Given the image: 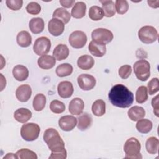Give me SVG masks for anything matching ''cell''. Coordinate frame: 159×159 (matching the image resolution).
Segmentation results:
<instances>
[{"mask_svg":"<svg viewBox=\"0 0 159 159\" xmlns=\"http://www.w3.org/2000/svg\"><path fill=\"white\" fill-rule=\"evenodd\" d=\"M67 157V152L65 149L59 152H52L49 159H65Z\"/></svg>","mask_w":159,"mask_h":159,"instance_id":"cell-43","label":"cell"},{"mask_svg":"<svg viewBox=\"0 0 159 159\" xmlns=\"http://www.w3.org/2000/svg\"><path fill=\"white\" fill-rule=\"evenodd\" d=\"M134 71L138 80L145 81L150 76V65L146 60H139L134 65Z\"/></svg>","mask_w":159,"mask_h":159,"instance_id":"cell-5","label":"cell"},{"mask_svg":"<svg viewBox=\"0 0 159 159\" xmlns=\"http://www.w3.org/2000/svg\"><path fill=\"white\" fill-rule=\"evenodd\" d=\"M32 95V89L29 84L20 85L16 91L17 99L22 102H27Z\"/></svg>","mask_w":159,"mask_h":159,"instance_id":"cell-14","label":"cell"},{"mask_svg":"<svg viewBox=\"0 0 159 159\" xmlns=\"http://www.w3.org/2000/svg\"><path fill=\"white\" fill-rule=\"evenodd\" d=\"M50 109L55 114H60L65 111V105L61 101L53 100L50 104Z\"/></svg>","mask_w":159,"mask_h":159,"instance_id":"cell-37","label":"cell"},{"mask_svg":"<svg viewBox=\"0 0 159 159\" xmlns=\"http://www.w3.org/2000/svg\"><path fill=\"white\" fill-rule=\"evenodd\" d=\"M26 11L30 14L37 15L41 11V6L36 2H30L26 6Z\"/></svg>","mask_w":159,"mask_h":159,"instance_id":"cell-40","label":"cell"},{"mask_svg":"<svg viewBox=\"0 0 159 159\" xmlns=\"http://www.w3.org/2000/svg\"><path fill=\"white\" fill-rule=\"evenodd\" d=\"M148 4L153 7V8H157L159 7V1H147Z\"/></svg>","mask_w":159,"mask_h":159,"instance_id":"cell-46","label":"cell"},{"mask_svg":"<svg viewBox=\"0 0 159 159\" xmlns=\"http://www.w3.org/2000/svg\"><path fill=\"white\" fill-rule=\"evenodd\" d=\"M108 97L113 106L120 108H127L132 104L134 101L132 92L122 84L113 86L109 93Z\"/></svg>","mask_w":159,"mask_h":159,"instance_id":"cell-1","label":"cell"},{"mask_svg":"<svg viewBox=\"0 0 159 159\" xmlns=\"http://www.w3.org/2000/svg\"><path fill=\"white\" fill-rule=\"evenodd\" d=\"M141 145L140 142L135 137H131L127 140L124 145V151L125 153V158H142L140 153Z\"/></svg>","mask_w":159,"mask_h":159,"instance_id":"cell-3","label":"cell"},{"mask_svg":"<svg viewBox=\"0 0 159 159\" xmlns=\"http://www.w3.org/2000/svg\"><path fill=\"white\" fill-rule=\"evenodd\" d=\"M48 30L52 35L57 37L63 34L65 30V24L60 20L52 18L48 23Z\"/></svg>","mask_w":159,"mask_h":159,"instance_id":"cell-12","label":"cell"},{"mask_svg":"<svg viewBox=\"0 0 159 159\" xmlns=\"http://www.w3.org/2000/svg\"><path fill=\"white\" fill-rule=\"evenodd\" d=\"M152 106L153 108V112L157 117H158V95H157L152 100Z\"/></svg>","mask_w":159,"mask_h":159,"instance_id":"cell-44","label":"cell"},{"mask_svg":"<svg viewBox=\"0 0 159 159\" xmlns=\"http://www.w3.org/2000/svg\"><path fill=\"white\" fill-rule=\"evenodd\" d=\"M157 30L153 26L145 25L138 31V37L143 43L150 44L155 42L158 39Z\"/></svg>","mask_w":159,"mask_h":159,"instance_id":"cell-6","label":"cell"},{"mask_svg":"<svg viewBox=\"0 0 159 159\" xmlns=\"http://www.w3.org/2000/svg\"><path fill=\"white\" fill-rule=\"evenodd\" d=\"M118 73L121 78L127 79L132 73V67L129 65H124L119 68Z\"/></svg>","mask_w":159,"mask_h":159,"instance_id":"cell-41","label":"cell"},{"mask_svg":"<svg viewBox=\"0 0 159 159\" xmlns=\"http://www.w3.org/2000/svg\"><path fill=\"white\" fill-rule=\"evenodd\" d=\"M86 42L87 36L83 31L75 30L70 35L69 43L74 48H81L84 47Z\"/></svg>","mask_w":159,"mask_h":159,"instance_id":"cell-9","label":"cell"},{"mask_svg":"<svg viewBox=\"0 0 159 159\" xmlns=\"http://www.w3.org/2000/svg\"><path fill=\"white\" fill-rule=\"evenodd\" d=\"M40 128L35 123L30 122L24 124L20 129V135L26 141L30 142L36 140L40 134Z\"/></svg>","mask_w":159,"mask_h":159,"instance_id":"cell-4","label":"cell"},{"mask_svg":"<svg viewBox=\"0 0 159 159\" xmlns=\"http://www.w3.org/2000/svg\"><path fill=\"white\" fill-rule=\"evenodd\" d=\"M92 40L100 44L106 45L111 42L114 35L112 32L105 28H97L91 33Z\"/></svg>","mask_w":159,"mask_h":159,"instance_id":"cell-7","label":"cell"},{"mask_svg":"<svg viewBox=\"0 0 159 159\" xmlns=\"http://www.w3.org/2000/svg\"><path fill=\"white\" fill-rule=\"evenodd\" d=\"M153 127L152 121L147 119H141L137 120L136 129L137 131L142 134H147L151 131Z\"/></svg>","mask_w":159,"mask_h":159,"instance_id":"cell-29","label":"cell"},{"mask_svg":"<svg viewBox=\"0 0 159 159\" xmlns=\"http://www.w3.org/2000/svg\"><path fill=\"white\" fill-rule=\"evenodd\" d=\"M17 44L21 47H28L32 43V37L30 34L26 30L19 32L16 37Z\"/></svg>","mask_w":159,"mask_h":159,"instance_id":"cell-24","label":"cell"},{"mask_svg":"<svg viewBox=\"0 0 159 159\" xmlns=\"http://www.w3.org/2000/svg\"><path fill=\"white\" fill-rule=\"evenodd\" d=\"M158 90H159L158 78H153L148 83L147 91L150 95H153L156 93H157Z\"/></svg>","mask_w":159,"mask_h":159,"instance_id":"cell-39","label":"cell"},{"mask_svg":"<svg viewBox=\"0 0 159 159\" xmlns=\"http://www.w3.org/2000/svg\"><path fill=\"white\" fill-rule=\"evenodd\" d=\"M88 50L93 55L96 57H102L106 53V45L98 43L93 40L89 43Z\"/></svg>","mask_w":159,"mask_h":159,"instance_id":"cell-16","label":"cell"},{"mask_svg":"<svg viewBox=\"0 0 159 159\" xmlns=\"http://www.w3.org/2000/svg\"><path fill=\"white\" fill-rule=\"evenodd\" d=\"M76 125L77 119L73 116H63L58 120V125L63 131H71L75 127Z\"/></svg>","mask_w":159,"mask_h":159,"instance_id":"cell-11","label":"cell"},{"mask_svg":"<svg viewBox=\"0 0 159 159\" xmlns=\"http://www.w3.org/2000/svg\"><path fill=\"white\" fill-rule=\"evenodd\" d=\"M5 158H17V157L16 154L9 153H7V155L3 157V159H5Z\"/></svg>","mask_w":159,"mask_h":159,"instance_id":"cell-47","label":"cell"},{"mask_svg":"<svg viewBox=\"0 0 159 159\" xmlns=\"http://www.w3.org/2000/svg\"><path fill=\"white\" fill-rule=\"evenodd\" d=\"M92 112L93 114L98 117L102 116L106 112V104L102 99H97L92 105Z\"/></svg>","mask_w":159,"mask_h":159,"instance_id":"cell-31","label":"cell"},{"mask_svg":"<svg viewBox=\"0 0 159 159\" xmlns=\"http://www.w3.org/2000/svg\"><path fill=\"white\" fill-rule=\"evenodd\" d=\"M69 55V49L65 44H58L53 51V57L58 61L66 59Z\"/></svg>","mask_w":159,"mask_h":159,"instance_id":"cell-19","label":"cell"},{"mask_svg":"<svg viewBox=\"0 0 159 159\" xmlns=\"http://www.w3.org/2000/svg\"><path fill=\"white\" fill-rule=\"evenodd\" d=\"M53 18H56L63 22L64 24H67L71 19V14L63 7H58L53 12Z\"/></svg>","mask_w":159,"mask_h":159,"instance_id":"cell-28","label":"cell"},{"mask_svg":"<svg viewBox=\"0 0 159 159\" xmlns=\"http://www.w3.org/2000/svg\"><path fill=\"white\" fill-rule=\"evenodd\" d=\"M116 11L119 14L126 13L129 9V4L126 0H116L115 2Z\"/></svg>","mask_w":159,"mask_h":159,"instance_id":"cell-38","label":"cell"},{"mask_svg":"<svg viewBox=\"0 0 159 159\" xmlns=\"http://www.w3.org/2000/svg\"><path fill=\"white\" fill-rule=\"evenodd\" d=\"M51 48L50 40L46 37L37 38L34 44L33 50L37 55L42 56L48 53Z\"/></svg>","mask_w":159,"mask_h":159,"instance_id":"cell-8","label":"cell"},{"mask_svg":"<svg viewBox=\"0 0 159 159\" xmlns=\"http://www.w3.org/2000/svg\"><path fill=\"white\" fill-rule=\"evenodd\" d=\"M77 65L81 70H88L93 67L94 65V60L90 55H84L78 58Z\"/></svg>","mask_w":159,"mask_h":159,"instance_id":"cell-21","label":"cell"},{"mask_svg":"<svg viewBox=\"0 0 159 159\" xmlns=\"http://www.w3.org/2000/svg\"><path fill=\"white\" fill-rule=\"evenodd\" d=\"M84 107L83 101L80 98H75L69 103L68 110L69 112L76 116H79L82 114Z\"/></svg>","mask_w":159,"mask_h":159,"instance_id":"cell-15","label":"cell"},{"mask_svg":"<svg viewBox=\"0 0 159 159\" xmlns=\"http://www.w3.org/2000/svg\"><path fill=\"white\" fill-rule=\"evenodd\" d=\"M12 75L16 80L23 81L28 78L29 70L26 66L22 65H17L13 68Z\"/></svg>","mask_w":159,"mask_h":159,"instance_id":"cell-18","label":"cell"},{"mask_svg":"<svg viewBox=\"0 0 159 159\" xmlns=\"http://www.w3.org/2000/svg\"><path fill=\"white\" fill-rule=\"evenodd\" d=\"M77 119L78 120L77 127L81 131L86 130L89 127H90L93 122V119L91 116L86 112L82 114L78 117Z\"/></svg>","mask_w":159,"mask_h":159,"instance_id":"cell-25","label":"cell"},{"mask_svg":"<svg viewBox=\"0 0 159 159\" xmlns=\"http://www.w3.org/2000/svg\"><path fill=\"white\" fill-rule=\"evenodd\" d=\"M58 95L62 98H70L74 91L73 84L68 81H61L57 87Z\"/></svg>","mask_w":159,"mask_h":159,"instance_id":"cell-13","label":"cell"},{"mask_svg":"<svg viewBox=\"0 0 159 159\" xmlns=\"http://www.w3.org/2000/svg\"><path fill=\"white\" fill-rule=\"evenodd\" d=\"M102 4V9L104 12V16L107 17H111L116 14V8L114 2L111 0L100 1Z\"/></svg>","mask_w":159,"mask_h":159,"instance_id":"cell-27","label":"cell"},{"mask_svg":"<svg viewBox=\"0 0 159 159\" xmlns=\"http://www.w3.org/2000/svg\"><path fill=\"white\" fill-rule=\"evenodd\" d=\"M37 63L40 68L43 70H48L52 68L55 66L56 63V59L53 57V56L44 55L39 58Z\"/></svg>","mask_w":159,"mask_h":159,"instance_id":"cell-17","label":"cell"},{"mask_svg":"<svg viewBox=\"0 0 159 159\" xmlns=\"http://www.w3.org/2000/svg\"><path fill=\"white\" fill-rule=\"evenodd\" d=\"M73 66L71 64L65 63L58 65L55 70L56 74L59 77H65L70 75L73 73Z\"/></svg>","mask_w":159,"mask_h":159,"instance_id":"cell-33","label":"cell"},{"mask_svg":"<svg viewBox=\"0 0 159 159\" xmlns=\"http://www.w3.org/2000/svg\"><path fill=\"white\" fill-rule=\"evenodd\" d=\"M78 84L80 88L83 91H89L96 85L95 78L89 74H81L77 78Z\"/></svg>","mask_w":159,"mask_h":159,"instance_id":"cell-10","label":"cell"},{"mask_svg":"<svg viewBox=\"0 0 159 159\" xmlns=\"http://www.w3.org/2000/svg\"><path fill=\"white\" fill-rule=\"evenodd\" d=\"M86 5L84 2L79 1L75 4L71 9V16L76 19H81L86 14Z\"/></svg>","mask_w":159,"mask_h":159,"instance_id":"cell-26","label":"cell"},{"mask_svg":"<svg viewBox=\"0 0 159 159\" xmlns=\"http://www.w3.org/2000/svg\"><path fill=\"white\" fill-rule=\"evenodd\" d=\"M32 112L27 108H19L14 113V119L19 122L25 123L32 117Z\"/></svg>","mask_w":159,"mask_h":159,"instance_id":"cell-20","label":"cell"},{"mask_svg":"<svg viewBox=\"0 0 159 159\" xmlns=\"http://www.w3.org/2000/svg\"><path fill=\"white\" fill-rule=\"evenodd\" d=\"M60 3L63 7L65 8H70L74 6L76 2L74 0H60Z\"/></svg>","mask_w":159,"mask_h":159,"instance_id":"cell-45","label":"cell"},{"mask_svg":"<svg viewBox=\"0 0 159 159\" xmlns=\"http://www.w3.org/2000/svg\"><path fill=\"white\" fill-rule=\"evenodd\" d=\"M47 99L44 94L39 93L35 96L32 102V106L35 111H42L46 104Z\"/></svg>","mask_w":159,"mask_h":159,"instance_id":"cell-32","label":"cell"},{"mask_svg":"<svg viewBox=\"0 0 159 159\" xmlns=\"http://www.w3.org/2000/svg\"><path fill=\"white\" fill-rule=\"evenodd\" d=\"M127 115L131 120L137 121L145 117V111L142 107L134 106L129 109Z\"/></svg>","mask_w":159,"mask_h":159,"instance_id":"cell-22","label":"cell"},{"mask_svg":"<svg viewBox=\"0 0 159 159\" xmlns=\"http://www.w3.org/2000/svg\"><path fill=\"white\" fill-rule=\"evenodd\" d=\"M44 21L42 18L34 17L29 21V27L30 31L35 34L41 33L44 29Z\"/></svg>","mask_w":159,"mask_h":159,"instance_id":"cell-23","label":"cell"},{"mask_svg":"<svg viewBox=\"0 0 159 159\" xmlns=\"http://www.w3.org/2000/svg\"><path fill=\"white\" fill-rule=\"evenodd\" d=\"M6 6L8 8L13 11H17L21 9L23 1L22 0H6Z\"/></svg>","mask_w":159,"mask_h":159,"instance_id":"cell-42","label":"cell"},{"mask_svg":"<svg viewBox=\"0 0 159 159\" xmlns=\"http://www.w3.org/2000/svg\"><path fill=\"white\" fill-rule=\"evenodd\" d=\"M16 155L20 159H37L36 153L28 148H22L17 151Z\"/></svg>","mask_w":159,"mask_h":159,"instance_id":"cell-36","label":"cell"},{"mask_svg":"<svg viewBox=\"0 0 159 159\" xmlns=\"http://www.w3.org/2000/svg\"><path fill=\"white\" fill-rule=\"evenodd\" d=\"M43 139L51 152H59L65 149L62 138L53 128L47 129L43 133Z\"/></svg>","mask_w":159,"mask_h":159,"instance_id":"cell-2","label":"cell"},{"mask_svg":"<svg viewBox=\"0 0 159 159\" xmlns=\"http://www.w3.org/2000/svg\"><path fill=\"white\" fill-rule=\"evenodd\" d=\"M135 99L139 104L144 103L148 99V91L145 86H141L138 88L135 94Z\"/></svg>","mask_w":159,"mask_h":159,"instance_id":"cell-35","label":"cell"},{"mask_svg":"<svg viewBox=\"0 0 159 159\" xmlns=\"http://www.w3.org/2000/svg\"><path fill=\"white\" fill-rule=\"evenodd\" d=\"M89 17L94 21H98L101 20L104 16V12L101 7L98 6H93L89 10Z\"/></svg>","mask_w":159,"mask_h":159,"instance_id":"cell-34","label":"cell"},{"mask_svg":"<svg viewBox=\"0 0 159 159\" xmlns=\"http://www.w3.org/2000/svg\"><path fill=\"white\" fill-rule=\"evenodd\" d=\"M159 140L155 137H149L145 143V148L149 154L155 155L158 153Z\"/></svg>","mask_w":159,"mask_h":159,"instance_id":"cell-30","label":"cell"}]
</instances>
